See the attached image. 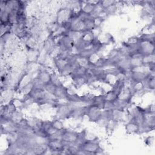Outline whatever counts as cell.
Returning <instances> with one entry per match:
<instances>
[{
    "label": "cell",
    "mask_w": 155,
    "mask_h": 155,
    "mask_svg": "<svg viewBox=\"0 0 155 155\" xmlns=\"http://www.w3.org/2000/svg\"><path fill=\"white\" fill-rule=\"evenodd\" d=\"M80 150L84 154H97L104 150L101 147L98 140L85 141L80 145Z\"/></svg>",
    "instance_id": "cell-1"
},
{
    "label": "cell",
    "mask_w": 155,
    "mask_h": 155,
    "mask_svg": "<svg viewBox=\"0 0 155 155\" xmlns=\"http://www.w3.org/2000/svg\"><path fill=\"white\" fill-rule=\"evenodd\" d=\"M56 117L61 120H65L71 117L73 107V105L66 102L65 103H58L56 106Z\"/></svg>",
    "instance_id": "cell-2"
},
{
    "label": "cell",
    "mask_w": 155,
    "mask_h": 155,
    "mask_svg": "<svg viewBox=\"0 0 155 155\" xmlns=\"http://www.w3.org/2000/svg\"><path fill=\"white\" fill-rule=\"evenodd\" d=\"M154 42L139 38V51L142 56L154 53Z\"/></svg>",
    "instance_id": "cell-3"
},
{
    "label": "cell",
    "mask_w": 155,
    "mask_h": 155,
    "mask_svg": "<svg viewBox=\"0 0 155 155\" xmlns=\"http://www.w3.org/2000/svg\"><path fill=\"white\" fill-rule=\"evenodd\" d=\"M102 113V110L91 105H88L87 107L85 116H87L90 122L97 123L101 118Z\"/></svg>",
    "instance_id": "cell-4"
},
{
    "label": "cell",
    "mask_w": 155,
    "mask_h": 155,
    "mask_svg": "<svg viewBox=\"0 0 155 155\" xmlns=\"http://www.w3.org/2000/svg\"><path fill=\"white\" fill-rule=\"evenodd\" d=\"M79 137V132L64 128L62 131V140L65 144L76 143Z\"/></svg>",
    "instance_id": "cell-5"
},
{
    "label": "cell",
    "mask_w": 155,
    "mask_h": 155,
    "mask_svg": "<svg viewBox=\"0 0 155 155\" xmlns=\"http://www.w3.org/2000/svg\"><path fill=\"white\" fill-rule=\"evenodd\" d=\"M125 131L127 134H139L140 126L133 120H129L125 125Z\"/></svg>",
    "instance_id": "cell-6"
},
{
    "label": "cell",
    "mask_w": 155,
    "mask_h": 155,
    "mask_svg": "<svg viewBox=\"0 0 155 155\" xmlns=\"http://www.w3.org/2000/svg\"><path fill=\"white\" fill-rule=\"evenodd\" d=\"M27 123L28 126L33 130V133L41 128L43 120L35 117H31L29 118H27Z\"/></svg>",
    "instance_id": "cell-7"
},
{
    "label": "cell",
    "mask_w": 155,
    "mask_h": 155,
    "mask_svg": "<svg viewBox=\"0 0 155 155\" xmlns=\"http://www.w3.org/2000/svg\"><path fill=\"white\" fill-rule=\"evenodd\" d=\"M36 77L45 85L50 82L51 73H50L47 70L42 69L38 71V73H37V76Z\"/></svg>",
    "instance_id": "cell-8"
},
{
    "label": "cell",
    "mask_w": 155,
    "mask_h": 155,
    "mask_svg": "<svg viewBox=\"0 0 155 155\" xmlns=\"http://www.w3.org/2000/svg\"><path fill=\"white\" fill-rule=\"evenodd\" d=\"M67 96V87L64 85L57 87L53 94V97L57 99H65Z\"/></svg>",
    "instance_id": "cell-9"
},
{
    "label": "cell",
    "mask_w": 155,
    "mask_h": 155,
    "mask_svg": "<svg viewBox=\"0 0 155 155\" xmlns=\"http://www.w3.org/2000/svg\"><path fill=\"white\" fill-rule=\"evenodd\" d=\"M104 104H105V99L104 97V95L102 94L98 96H95L94 99L91 105L97 107L99 109L103 110L104 108Z\"/></svg>",
    "instance_id": "cell-10"
},
{
    "label": "cell",
    "mask_w": 155,
    "mask_h": 155,
    "mask_svg": "<svg viewBox=\"0 0 155 155\" xmlns=\"http://www.w3.org/2000/svg\"><path fill=\"white\" fill-rule=\"evenodd\" d=\"M72 82L73 84V86L76 88H79L83 86L85 84H87V78L86 76H80L72 78Z\"/></svg>",
    "instance_id": "cell-11"
},
{
    "label": "cell",
    "mask_w": 155,
    "mask_h": 155,
    "mask_svg": "<svg viewBox=\"0 0 155 155\" xmlns=\"http://www.w3.org/2000/svg\"><path fill=\"white\" fill-rule=\"evenodd\" d=\"M95 96L96 95H94V94L91 93H85L82 96H80L81 102L87 105H91L94 99Z\"/></svg>",
    "instance_id": "cell-12"
},
{
    "label": "cell",
    "mask_w": 155,
    "mask_h": 155,
    "mask_svg": "<svg viewBox=\"0 0 155 155\" xmlns=\"http://www.w3.org/2000/svg\"><path fill=\"white\" fill-rule=\"evenodd\" d=\"M24 118V115L19 110H17L10 116V119L16 124H18Z\"/></svg>",
    "instance_id": "cell-13"
},
{
    "label": "cell",
    "mask_w": 155,
    "mask_h": 155,
    "mask_svg": "<svg viewBox=\"0 0 155 155\" xmlns=\"http://www.w3.org/2000/svg\"><path fill=\"white\" fill-rule=\"evenodd\" d=\"M50 82L56 87H61L64 85L58 73H56V72L51 73Z\"/></svg>",
    "instance_id": "cell-14"
},
{
    "label": "cell",
    "mask_w": 155,
    "mask_h": 155,
    "mask_svg": "<svg viewBox=\"0 0 155 155\" xmlns=\"http://www.w3.org/2000/svg\"><path fill=\"white\" fill-rule=\"evenodd\" d=\"M103 95L105 101L107 102H114L118 98V96L111 90L105 92Z\"/></svg>",
    "instance_id": "cell-15"
},
{
    "label": "cell",
    "mask_w": 155,
    "mask_h": 155,
    "mask_svg": "<svg viewBox=\"0 0 155 155\" xmlns=\"http://www.w3.org/2000/svg\"><path fill=\"white\" fill-rule=\"evenodd\" d=\"M62 120H61L59 119H57V118H54V119H53L51 121V125L52 127L56 129L58 131L59 130H62L65 128L63 122L62 121Z\"/></svg>",
    "instance_id": "cell-16"
},
{
    "label": "cell",
    "mask_w": 155,
    "mask_h": 155,
    "mask_svg": "<svg viewBox=\"0 0 155 155\" xmlns=\"http://www.w3.org/2000/svg\"><path fill=\"white\" fill-rule=\"evenodd\" d=\"M33 88V85L32 83V81H30V82H27L26 84H25L24 85H23L21 88H20V91H21V93H22L24 94V95H27L28 94L30 91L32 90V89Z\"/></svg>",
    "instance_id": "cell-17"
},
{
    "label": "cell",
    "mask_w": 155,
    "mask_h": 155,
    "mask_svg": "<svg viewBox=\"0 0 155 155\" xmlns=\"http://www.w3.org/2000/svg\"><path fill=\"white\" fill-rule=\"evenodd\" d=\"M57 87L54 86V85H53L51 82H49L47 84L45 85V87H44V90L50 94L52 95L53 96V94H54V93L55 91V90H56V88Z\"/></svg>",
    "instance_id": "cell-18"
},
{
    "label": "cell",
    "mask_w": 155,
    "mask_h": 155,
    "mask_svg": "<svg viewBox=\"0 0 155 155\" xmlns=\"http://www.w3.org/2000/svg\"><path fill=\"white\" fill-rule=\"evenodd\" d=\"M115 2H116V1H113V0L100 1V4H101V5L102 6V7L103 8L104 10H105L106 8H107L108 7H110L111 5H113Z\"/></svg>",
    "instance_id": "cell-19"
},
{
    "label": "cell",
    "mask_w": 155,
    "mask_h": 155,
    "mask_svg": "<svg viewBox=\"0 0 155 155\" xmlns=\"http://www.w3.org/2000/svg\"><path fill=\"white\" fill-rule=\"evenodd\" d=\"M153 142H154V137L153 136H148L145 139V143L148 146L151 145L153 144Z\"/></svg>",
    "instance_id": "cell-20"
}]
</instances>
